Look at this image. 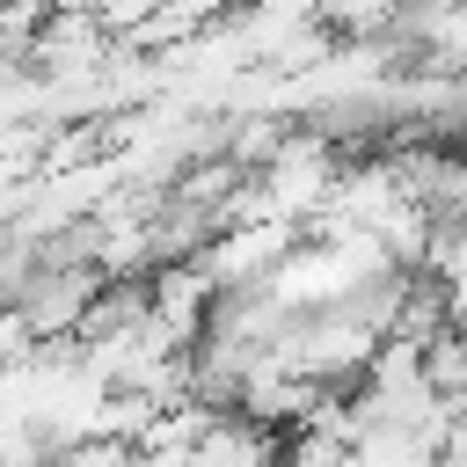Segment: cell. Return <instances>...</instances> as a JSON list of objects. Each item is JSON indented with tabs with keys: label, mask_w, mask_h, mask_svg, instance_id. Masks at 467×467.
Masks as SVG:
<instances>
[{
	"label": "cell",
	"mask_w": 467,
	"mask_h": 467,
	"mask_svg": "<svg viewBox=\"0 0 467 467\" xmlns=\"http://www.w3.org/2000/svg\"><path fill=\"white\" fill-rule=\"evenodd\" d=\"M423 379H431L445 401L467 394V328H460V321H445L438 336H423Z\"/></svg>",
	"instance_id": "obj_1"
}]
</instances>
